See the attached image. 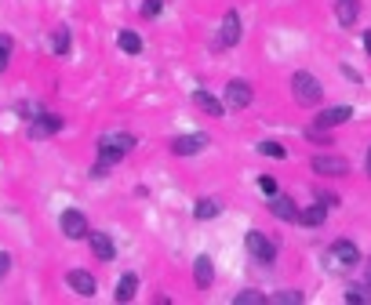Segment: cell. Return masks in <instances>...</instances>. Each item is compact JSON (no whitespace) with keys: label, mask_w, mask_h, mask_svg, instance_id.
<instances>
[{"label":"cell","mask_w":371,"mask_h":305,"mask_svg":"<svg viewBox=\"0 0 371 305\" xmlns=\"http://www.w3.org/2000/svg\"><path fill=\"white\" fill-rule=\"evenodd\" d=\"M142 19H157V15H164V0H142Z\"/></svg>","instance_id":"27"},{"label":"cell","mask_w":371,"mask_h":305,"mask_svg":"<svg viewBox=\"0 0 371 305\" xmlns=\"http://www.w3.org/2000/svg\"><path fill=\"white\" fill-rule=\"evenodd\" d=\"M66 284H70V291H76L81 298H95V276L87 273V269H70L66 273Z\"/></svg>","instance_id":"13"},{"label":"cell","mask_w":371,"mask_h":305,"mask_svg":"<svg viewBox=\"0 0 371 305\" xmlns=\"http://www.w3.org/2000/svg\"><path fill=\"white\" fill-rule=\"evenodd\" d=\"M135 291H138V276H135V273H124V276L117 280V291H113V298H117V302H131Z\"/></svg>","instance_id":"21"},{"label":"cell","mask_w":371,"mask_h":305,"mask_svg":"<svg viewBox=\"0 0 371 305\" xmlns=\"http://www.w3.org/2000/svg\"><path fill=\"white\" fill-rule=\"evenodd\" d=\"M251 98H255V91H251L248 80H229L226 84V109H248Z\"/></svg>","instance_id":"11"},{"label":"cell","mask_w":371,"mask_h":305,"mask_svg":"<svg viewBox=\"0 0 371 305\" xmlns=\"http://www.w3.org/2000/svg\"><path fill=\"white\" fill-rule=\"evenodd\" d=\"M51 51H55L59 58H66L73 51V33L66 30V25H59V30H51Z\"/></svg>","instance_id":"19"},{"label":"cell","mask_w":371,"mask_h":305,"mask_svg":"<svg viewBox=\"0 0 371 305\" xmlns=\"http://www.w3.org/2000/svg\"><path fill=\"white\" fill-rule=\"evenodd\" d=\"M193 106H197V109H204V113H208V117H215V120L226 117V102H222V98H215L211 91H204V87H197V91H193Z\"/></svg>","instance_id":"15"},{"label":"cell","mask_w":371,"mask_h":305,"mask_svg":"<svg viewBox=\"0 0 371 305\" xmlns=\"http://www.w3.org/2000/svg\"><path fill=\"white\" fill-rule=\"evenodd\" d=\"M259 152H262V157H273V160H284L288 157V149L280 146V142H259Z\"/></svg>","instance_id":"26"},{"label":"cell","mask_w":371,"mask_h":305,"mask_svg":"<svg viewBox=\"0 0 371 305\" xmlns=\"http://www.w3.org/2000/svg\"><path fill=\"white\" fill-rule=\"evenodd\" d=\"M117 47L127 51V55H142V36H138L135 30H120L117 33Z\"/></svg>","instance_id":"22"},{"label":"cell","mask_w":371,"mask_h":305,"mask_svg":"<svg viewBox=\"0 0 371 305\" xmlns=\"http://www.w3.org/2000/svg\"><path fill=\"white\" fill-rule=\"evenodd\" d=\"M270 302L273 305H302L306 295H302V291H277V295H270Z\"/></svg>","instance_id":"24"},{"label":"cell","mask_w":371,"mask_h":305,"mask_svg":"<svg viewBox=\"0 0 371 305\" xmlns=\"http://www.w3.org/2000/svg\"><path fill=\"white\" fill-rule=\"evenodd\" d=\"M364 287H368V291H371V258H368V262H364Z\"/></svg>","instance_id":"34"},{"label":"cell","mask_w":371,"mask_h":305,"mask_svg":"<svg viewBox=\"0 0 371 305\" xmlns=\"http://www.w3.org/2000/svg\"><path fill=\"white\" fill-rule=\"evenodd\" d=\"M219 214H222V203L215 200V196H200L193 203V218L197 222H211V218H219Z\"/></svg>","instance_id":"18"},{"label":"cell","mask_w":371,"mask_h":305,"mask_svg":"<svg viewBox=\"0 0 371 305\" xmlns=\"http://www.w3.org/2000/svg\"><path fill=\"white\" fill-rule=\"evenodd\" d=\"M335 19H339L342 30L357 25V19H361V0H335Z\"/></svg>","instance_id":"17"},{"label":"cell","mask_w":371,"mask_h":305,"mask_svg":"<svg viewBox=\"0 0 371 305\" xmlns=\"http://www.w3.org/2000/svg\"><path fill=\"white\" fill-rule=\"evenodd\" d=\"M317 200H321L324 207H339V196L335 193H324V189H317Z\"/></svg>","instance_id":"31"},{"label":"cell","mask_w":371,"mask_h":305,"mask_svg":"<svg viewBox=\"0 0 371 305\" xmlns=\"http://www.w3.org/2000/svg\"><path fill=\"white\" fill-rule=\"evenodd\" d=\"M59 229H62V236H70V240H84L87 233H92V225H87L84 211H73V207L59 214Z\"/></svg>","instance_id":"8"},{"label":"cell","mask_w":371,"mask_h":305,"mask_svg":"<svg viewBox=\"0 0 371 305\" xmlns=\"http://www.w3.org/2000/svg\"><path fill=\"white\" fill-rule=\"evenodd\" d=\"M364 171H368V178H371V146H368V157H364Z\"/></svg>","instance_id":"35"},{"label":"cell","mask_w":371,"mask_h":305,"mask_svg":"<svg viewBox=\"0 0 371 305\" xmlns=\"http://www.w3.org/2000/svg\"><path fill=\"white\" fill-rule=\"evenodd\" d=\"M11 262H15V258H11L8 251H0V280H4V276L11 273Z\"/></svg>","instance_id":"32"},{"label":"cell","mask_w":371,"mask_h":305,"mask_svg":"<svg viewBox=\"0 0 371 305\" xmlns=\"http://www.w3.org/2000/svg\"><path fill=\"white\" fill-rule=\"evenodd\" d=\"M233 305H270V295H262V291H240V295H233Z\"/></svg>","instance_id":"23"},{"label":"cell","mask_w":371,"mask_h":305,"mask_svg":"<svg viewBox=\"0 0 371 305\" xmlns=\"http://www.w3.org/2000/svg\"><path fill=\"white\" fill-rule=\"evenodd\" d=\"M62 124H66V120H62L59 113H36V117L30 120V131H25V135H30L33 142H44V138L62 131Z\"/></svg>","instance_id":"5"},{"label":"cell","mask_w":371,"mask_h":305,"mask_svg":"<svg viewBox=\"0 0 371 305\" xmlns=\"http://www.w3.org/2000/svg\"><path fill=\"white\" fill-rule=\"evenodd\" d=\"M244 247H248V254L255 262H262V265H273L277 262V240H270L266 233H259V229H251V233L244 236Z\"/></svg>","instance_id":"3"},{"label":"cell","mask_w":371,"mask_h":305,"mask_svg":"<svg viewBox=\"0 0 371 305\" xmlns=\"http://www.w3.org/2000/svg\"><path fill=\"white\" fill-rule=\"evenodd\" d=\"M193 280H197L200 291H208V287L215 284V262H211V254H197V262H193Z\"/></svg>","instance_id":"16"},{"label":"cell","mask_w":371,"mask_h":305,"mask_svg":"<svg viewBox=\"0 0 371 305\" xmlns=\"http://www.w3.org/2000/svg\"><path fill=\"white\" fill-rule=\"evenodd\" d=\"M11 51H15V41H11L8 33H0V73L8 69V62H11Z\"/></svg>","instance_id":"25"},{"label":"cell","mask_w":371,"mask_h":305,"mask_svg":"<svg viewBox=\"0 0 371 305\" xmlns=\"http://www.w3.org/2000/svg\"><path fill=\"white\" fill-rule=\"evenodd\" d=\"M364 47H368V55H371V30H364Z\"/></svg>","instance_id":"36"},{"label":"cell","mask_w":371,"mask_h":305,"mask_svg":"<svg viewBox=\"0 0 371 305\" xmlns=\"http://www.w3.org/2000/svg\"><path fill=\"white\" fill-rule=\"evenodd\" d=\"M328 211H331V207H324V203H310V207H299V222H302V225H324Z\"/></svg>","instance_id":"20"},{"label":"cell","mask_w":371,"mask_h":305,"mask_svg":"<svg viewBox=\"0 0 371 305\" xmlns=\"http://www.w3.org/2000/svg\"><path fill=\"white\" fill-rule=\"evenodd\" d=\"M208 146H211V138L204 131H189V135L171 138V152H175V157H197V152H204Z\"/></svg>","instance_id":"7"},{"label":"cell","mask_w":371,"mask_h":305,"mask_svg":"<svg viewBox=\"0 0 371 305\" xmlns=\"http://www.w3.org/2000/svg\"><path fill=\"white\" fill-rule=\"evenodd\" d=\"M87 247H92V254L98 262H113V258H117V244H113L109 233H87Z\"/></svg>","instance_id":"12"},{"label":"cell","mask_w":371,"mask_h":305,"mask_svg":"<svg viewBox=\"0 0 371 305\" xmlns=\"http://www.w3.org/2000/svg\"><path fill=\"white\" fill-rule=\"evenodd\" d=\"M131 149H135V135L131 131H106V135H98V142H95L98 163H109V168L117 160H124Z\"/></svg>","instance_id":"1"},{"label":"cell","mask_w":371,"mask_h":305,"mask_svg":"<svg viewBox=\"0 0 371 305\" xmlns=\"http://www.w3.org/2000/svg\"><path fill=\"white\" fill-rule=\"evenodd\" d=\"M310 168L324 178H342V174H350V160L339 157V152H317Z\"/></svg>","instance_id":"4"},{"label":"cell","mask_w":371,"mask_h":305,"mask_svg":"<svg viewBox=\"0 0 371 305\" xmlns=\"http://www.w3.org/2000/svg\"><path fill=\"white\" fill-rule=\"evenodd\" d=\"M291 95H295V102L302 109H313V106H321L324 87H321V80H317L310 69H299L295 76H291Z\"/></svg>","instance_id":"2"},{"label":"cell","mask_w":371,"mask_h":305,"mask_svg":"<svg viewBox=\"0 0 371 305\" xmlns=\"http://www.w3.org/2000/svg\"><path fill=\"white\" fill-rule=\"evenodd\" d=\"M328 262H335L339 269H353V265L361 262V247H357L353 240L342 236V240H335V244L328 247Z\"/></svg>","instance_id":"6"},{"label":"cell","mask_w":371,"mask_h":305,"mask_svg":"<svg viewBox=\"0 0 371 305\" xmlns=\"http://www.w3.org/2000/svg\"><path fill=\"white\" fill-rule=\"evenodd\" d=\"M109 174V163H98L95 160V168H92V178H106Z\"/></svg>","instance_id":"33"},{"label":"cell","mask_w":371,"mask_h":305,"mask_svg":"<svg viewBox=\"0 0 371 305\" xmlns=\"http://www.w3.org/2000/svg\"><path fill=\"white\" fill-rule=\"evenodd\" d=\"M350 117H353V106H331V109H321V113H317L310 127H317V131H331V127L346 124Z\"/></svg>","instance_id":"10"},{"label":"cell","mask_w":371,"mask_h":305,"mask_svg":"<svg viewBox=\"0 0 371 305\" xmlns=\"http://www.w3.org/2000/svg\"><path fill=\"white\" fill-rule=\"evenodd\" d=\"M259 189H262V193H266V200H270V196H277V193H280V189H277V178H270V174H259Z\"/></svg>","instance_id":"29"},{"label":"cell","mask_w":371,"mask_h":305,"mask_svg":"<svg viewBox=\"0 0 371 305\" xmlns=\"http://www.w3.org/2000/svg\"><path fill=\"white\" fill-rule=\"evenodd\" d=\"M346 302H350V305H371V291L353 287V291H346Z\"/></svg>","instance_id":"28"},{"label":"cell","mask_w":371,"mask_h":305,"mask_svg":"<svg viewBox=\"0 0 371 305\" xmlns=\"http://www.w3.org/2000/svg\"><path fill=\"white\" fill-rule=\"evenodd\" d=\"M240 44V15L233 8L222 15V25H219V36H215V47H237Z\"/></svg>","instance_id":"9"},{"label":"cell","mask_w":371,"mask_h":305,"mask_svg":"<svg viewBox=\"0 0 371 305\" xmlns=\"http://www.w3.org/2000/svg\"><path fill=\"white\" fill-rule=\"evenodd\" d=\"M270 214L273 218H280V222H299V207H295V200L291 196H284V193H277V196H270Z\"/></svg>","instance_id":"14"},{"label":"cell","mask_w":371,"mask_h":305,"mask_svg":"<svg viewBox=\"0 0 371 305\" xmlns=\"http://www.w3.org/2000/svg\"><path fill=\"white\" fill-rule=\"evenodd\" d=\"M306 138L317 142V146H331V135L328 131H317V127H306Z\"/></svg>","instance_id":"30"}]
</instances>
